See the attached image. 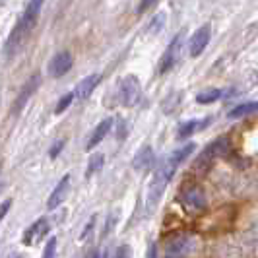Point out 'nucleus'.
Listing matches in <instances>:
<instances>
[{
    "mask_svg": "<svg viewBox=\"0 0 258 258\" xmlns=\"http://www.w3.org/2000/svg\"><path fill=\"white\" fill-rule=\"evenodd\" d=\"M43 258H56V237H51L47 241V246L43 250Z\"/></svg>",
    "mask_w": 258,
    "mask_h": 258,
    "instance_id": "aec40b11",
    "label": "nucleus"
},
{
    "mask_svg": "<svg viewBox=\"0 0 258 258\" xmlns=\"http://www.w3.org/2000/svg\"><path fill=\"white\" fill-rule=\"evenodd\" d=\"M43 2L45 0H29V4H27L26 10H24V16L20 18L18 26L14 27V31L10 33V37H8V43H6V51L10 52V54L22 45L24 37L35 27V24H37L39 20V14H41V8H43Z\"/></svg>",
    "mask_w": 258,
    "mask_h": 258,
    "instance_id": "f257e3e1",
    "label": "nucleus"
},
{
    "mask_svg": "<svg viewBox=\"0 0 258 258\" xmlns=\"http://www.w3.org/2000/svg\"><path fill=\"white\" fill-rule=\"evenodd\" d=\"M132 165H134L136 171H146V169H150L154 165V150H152L150 146H144L142 150L134 155Z\"/></svg>",
    "mask_w": 258,
    "mask_h": 258,
    "instance_id": "ddd939ff",
    "label": "nucleus"
},
{
    "mask_svg": "<svg viewBox=\"0 0 258 258\" xmlns=\"http://www.w3.org/2000/svg\"><path fill=\"white\" fill-rule=\"evenodd\" d=\"M103 159H105V157L101 154L93 155V157H91V161H90V169H88V175L95 173V171H99V169H101V165H103Z\"/></svg>",
    "mask_w": 258,
    "mask_h": 258,
    "instance_id": "412c9836",
    "label": "nucleus"
},
{
    "mask_svg": "<svg viewBox=\"0 0 258 258\" xmlns=\"http://www.w3.org/2000/svg\"><path fill=\"white\" fill-rule=\"evenodd\" d=\"M194 148H196L194 144H184L182 148H179V150H175L173 154L169 155V159H171V161H173V163H175V165L179 167V165H181L182 161H184V159H186L188 155L192 154V152H194Z\"/></svg>",
    "mask_w": 258,
    "mask_h": 258,
    "instance_id": "dca6fc26",
    "label": "nucleus"
},
{
    "mask_svg": "<svg viewBox=\"0 0 258 258\" xmlns=\"http://www.w3.org/2000/svg\"><path fill=\"white\" fill-rule=\"evenodd\" d=\"M175 171H177V165H175L169 157L157 167L154 179L150 182V188H148V198H146V208H148V212H152V210L159 204V198H161V194H163L165 186L169 184V181L173 179Z\"/></svg>",
    "mask_w": 258,
    "mask_h": 258,
    "instance_id": "f03ea898",
    "label": "nucleus"
},
{
    "mask_svg": "<svg viewBox=\"0 0 258 258\" xmlns=\"http://www.w3.org/2000/svg\"><path fill=\"white\" fill-rule=\"evenodd\" d=\"M113 258H130V248L126 245L118 246L115 250V254H113Z\"/></svg>",
    "mask_w": 258,
    "mask_h": 258,
    "instance_id": "4be33fe9",
    "label": "nucleus"
},
{
    "mask_svg": "<svg viewBox=\"0 0 258 258\" xmlns=\"http://www.w3.org/2000/svg\"><path fill=\"white\" fill-rule=\"evenodd\" d=\"M111 126H113V118H105V120H101L99 124H97V128L93 130V134H91L90 142H88V150H93L97 144L103 142V138L109 134V130H111Z\"/></svg>",
    "mask_w": 258,
    "mask_h": 258,
    "instance_id": "4468645a",
    "label": "nucleus"
},
{
    "mask_svg": "<svg viewBox=\"0 0 258 258\" xmlns=\"http://www.w3.org/2000/svg\"><path fill=\"white\" fill-rule=\"evenodd\" d=\"M74 95H76V93H72V91H70V93H66V95H62V97H60V101H58V105H56V109H54V113H56V115H60L62 111H66V109L72 105Z\"/></svg>",
    "mask_w": 258,
    "mask_h": 258,
    "instance_id": "6ab92c4d",
    "label": "nucleus"
},
{
    "mask_svg": "<svg viewBox=\"0 0 258 258\" xmlns=\"http://www.w3.org/2000/svg\"><path fill=\"white\" fill-rule=\"evenodd\" d=\"M181 45H182V35H177V37L169 43L167 51L163 52V58H161V62H159V72H161V74L169 72V70L175 66L177 58H179V52H181Z\"/></svg>",
    "mask_w": 258,
    "mask_h": 258,
    "instance_id": "0eeeda50",
    "label": "nucleus"
},
{
    "mask_svg": "<svg viewBox=\"0 0 258 258\" xmlns=\"http://www.w3.org/2000/svg\"><path fill=\"white\" fill-rule=\"evenodd\" d=\"M62 146H64V142H62V140H58V142L54 144V146H52V150H51V157H56V155L60 154Z\"/></svg>",
    "mask_w": 258,
    "mask_h": 258,
    "instance_id": "a878e982",
    "label": "nucleus"
},
{
    "mask_svg": "<svg viewBox=\"0 0 258 258\" xmlns=\"http://www.w3.org/2000/svg\"><path fill=\"white\" fill-rule=\"evenodd\" d=\"M181 202L182 206L190 212H200L206 208V196H204V190L196 184H188L184 186L181 192Z\"/></svg>",
    "mask_w": 258,
    "mask_h": 258,
    "instance_id": "20e7f679",
    "label": "nucleus"
},
{
    "mask_svg": "<svg viewBox=\"0 0 258 258\" xmlns=\"http://www.w3.org/2000/svg\"><path fill=\"white\" fill-rule=\"evenodd\" d=\"M68 188H70V175H64L60 182L54 186V190L51 192L49 200H47V208L49 210H56L62 202L66 200V194H68Z\"/></svg>",
    "mask_w": 258,
    "mask_h": 258,
    "instance_id": "9d476101",
    "label": "nucleus"
},
{
    "mask_svg": "<svg viewBox=\"0 0 258 258\" xmlns=\"http://www.w3.org/2000/svg\"><path fill=\"white\" fill-rule=\"evenodd\" d=\"M72 68V54L68 51H58L49 62V74L52 78H62Z\"/></svg>",
    "mask_w": 258,
    "mask_h": 258,
    "instance_id": "423d86ee",
    "label": "nucleus"
},
{
    "mask_svg": "<svg viewBox=\"0 0 258 258\" xmlns=\"http://www.w3.org/2000/svg\"><path fill=\"white\" fill-rule=\"evenodd\" d=\"M210 33H212L210 26H202L200 29L194 31V35L188 41V52H190V56H200L202 54V51L206 49L208 41H210Z\"/></svg>",
    "mask_w": 258,
    "mask_h": 258,
    "instance_id": "6e6552de",
    "label": "nucleus"
},
{
    "mask_svg": "<svg viewBox=\"0 0 258 258\" xmlns=\"http://www.w3.org/2000/svg\"><path fill=\"white\" fill-rule=\"evenodd\" d=\"M256 111H258V103H256V101L241 103V105H237V107L233 109L231 113H229V118H241V116L252 115V113H256Z\"/></svg>",
    "mask_w": 258,
    "mask_h": 258,
    "instance_id": "2eb2a0df",
    "label": "nucleus"
},
{
    "mask_svg": "<svg viewBox=\"0 0 258 258\" xmlns=\"http://www.w3.org/2000/svg\"><path fill=\"white\" fill-rule=\"evenodd\" d=\"M10 206H12V200H6L4 204H0V220L8 214V210H10Z\"/></svg>",
    "mask_w": 258,
    "mask_h": 258,
    "instance_id": "393cba45",
    "label": "nucleus"
},
{
    "mask_svg": "<svg viewBox=\"0 0 258 258\" xmlns=\"http://www.w3.org/2000/svg\"><path fill=\"white\" fill-rule=\"evenodd\" d=\"M220 97H221L220 90H206V91H202V93H198V95H196V101H198L200 105H208V103L218 101Z\"/></svg>",
    "mask_w": 258,
    "mask_h": 258,
    "instance_id": "f3484780",
    "label": "nucleus"
},
{
    "mask_svg": "<svg viewBox=\"0 0 258 258\" xmlns=\"http://www.w3.org/2000/svg\"><path fill=\"white\" fill-rule=\"evenodd\" d=\"M196 248V241L188 233H177L165 243V258H186Z\"/></svg>",
    "mask_w": 258,
    "mask_h": 258,
    "instance_id": "7ed1b4c3",
    "label": "nucleus"
},
{
    "mask_svg": "<svg viewBox=\"0 0 258 258\" xmlns=\"http://www.w3.org/2000/svg\"><path fill=\"white\" fill-rule=\"evenodd\" d=\"M91 258H99V254H93V256H91Z\"/></svg>",
    "mask_w": 258,
    "mask_h": 258,
    "instance_id": "bb28decb",
    "label": "nucleus"
},
{
    "mask_svg": "<svg viewBox=\"0 0 258 258\" xmlns=\"http://www.w3.org/2000/svg\"><path fill=\"white\" fill-rule=\"evenodd\" d=\"M152 22H154V24H152V27H150V31H157V27H161L163 26V22H165V14H157Z\"/></svg>",
    "mask_w": 258,
    "mask_h": 258,
    "instance_id": "5701e85b",
    "label": "nucleus"
},
{
    "mask_svg": "<svg viewBox=\"0 0 258 258\" xmlns=\"http://www.w3.org/2000/svg\"><path fill=\"white\" fill-rule=\"evenodd\" d=\"M206 122H198V120H188V122H184L181 128H179V138H186V136H190L192 132H196L200 126H204Z\"/></svg>",
    "mask_w": 258,
    "mask_h": 258,
    "instance_id": "a211bd4d",
    "label": "nucleus"
},
{
    "mask_svg": "<svg viewBox=\"0 0 258 258\" xmlns=\"http://www.w3.org/2000/svg\"><path fill=\"white\" fill-rule=\"evenodd\" d=\"M101 82V74H91V76L88 78H84L80 84H78V88H76V97L78 99H88L91 95V91L97 88V84Z\"/></svg>",
    "mask_w": 258,
    "mask_h": 258,
    "instance_id": "f8f14e48",
    "label": "nucleus"
},
{
    "mask_svg": "<svg viewBox=\"0 0 258 258\" xmlns=\"http://www.w3.org/2000/svg\"><path fill=\"white\" fill-rule=\"evenodd\" d=\"M49 221L45 220V218H41V220H37L31 227H27V231L24 233V243H26L27 246L31 245H37L41 239H45L47 237V233H49Z\"/></svg>",
    "mask_w": 258,
    "mask_h": 258,
    "instance_id": "1a4fd4ad",
    "label": "nucleus"
},
{
    "mask_svg": "<svg viewBox=\"0 0 258 258\" xmlns=\"http://www.w3.org/2000/svg\"><path fill=\"white\" fill-rule=\"evenodd\" d=\"M37 84H39V74H35V76H31L29 80H27L26 86H24V90L20 91V95H18V99H16V103H14V107H12L14 115H16L18 111H22V109H24V105H26V101L31 97V93L35 91Z\"/></svg>",
    "mask_w": 258,
    "mask_h": 258,
    "instance_id": "9b49d317",
    "label": "nucleus"
},
{
    "mask_svg": "<svg viewBox=\"0 0 258 258\" xmlns=\"http://www.w3.org/2000/svg\"><path fill=\"white\" fill-rule=\"evenodd\" d=\"M157 2H159V0H142L140 6H138V12L142 14V12H146V10H150V8H152L154 4H157Z\"/></svg>",
    "mask_w": 258,
    "mask_h": 258,
    "instance_id": "b1692460",
    "label": "nucleus"
},
{
    "mask_svg": "<svg viewBox=\"0 0 258 258\" xmlns=\"http://www.w3.org/2000/svg\"><path fill=\"white\" fill-rule=\"evenodd\" d=\"M118 97H120V103L124 107H132V105L138 103L140 99V84L134 76H126L120 82V88H118Z\"/></svg>",
    "mask_w": 258,
    "mask_h": 258,
    "instance_id": "39448f33",
    "label": "nucleus"
}]
</instances>
